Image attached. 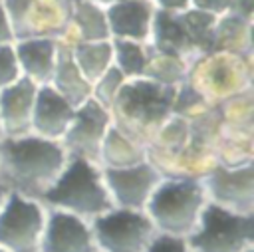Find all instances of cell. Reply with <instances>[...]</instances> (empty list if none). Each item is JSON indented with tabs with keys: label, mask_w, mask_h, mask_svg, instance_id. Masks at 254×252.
Here are the masks:
<instances>
[{
	"label": "cell",
	"mask_w": 254,
	"mask_h": 252,
	"mask_svg": "<svg viewBox=\"0 0 254 252\" xmlns=\"http://www.w3.org/2000/svg\"><path fill=\"white\" fill-rule=\"evenodd\" d=\"M46 228V206L8 192L0 206V248L6 252H40Z\"/></svg>",
	"instance_id": "obj_8"
},
{
	"label": "cell",
	"mask_w": 254,
	"mask_h": 252,
	"mask_svg": "<svg viewBox=\"0 0 254 252\" xmlns=\"http://www.w3.org/2000/svg\"><path fill=\"white\" fill-rule=\"evenodd\" d=\"M228 14L254 22V0H230Z\"/></svg>",
	"instance_id": "obj_32"
},
{
	"label": "cell",
	"mask_w": 254,
	"mask_h": 252,
	"mask_svg": "<svg viewBox=\"0 0 254 252\" xmlns=\"http://www.w3.org/2000/svg\"><path fill=\"white\" fill-rule=\"evenodd\" d=\"M147 161L145 147L133 137L117 129L113 123L107 129L101 149H99V167L101 169H123Z\"/></svg>",
	"instance_id": "obj_22"
},
{
	"label": "cell",
	"mask_w": 254,
	"mask_h": 252,
	"mask_svg": "<svg viewBox=\"0 0 254 252\" xmlns=\"http://www.w3.org/2000/svg\"><path fill=\"white\" fill-rule=\"evenodd\" d=\"M230 0H190V8H196L200 12L212 14V16H222L228 12Z\"/></svg>",
	"instance_id": "obj_31"
},
{
	"label": "cell",
	"mask_w": 254,
	"mask_h": 252,
	"mask_svg": "<svg viewBox=\"0 0 254 252\" xmlns=\"http://www.w3.org/2000/svg\"><path fill=\"white\" fill-rule=\"evenodd\" d=\"M111 127V113L93 97L75 107L69 127L62 137V147L67 157L87 159L99 165V149L107 129Z\"/></svg>",
	"instance_id": "obj_10"
},
{
	"label": "cell",
	"mask_w": 254,
	"mask_h": 252,
	"mask_svg": "<svg viewBox=\"0 0 254 252\" xmlns=\"http://www.w3.org/2000/svg\"><path fill=\"white\" fill-rule=\"evenodd\" d=\"M149 46L157 52H165L185 60L189 65L202 56L185 20V12H163L155 10Z\"/></svg>",
	"instance_id": "obj_13"
},
{
	"label": "cell",
	"mask_w": 254,
	"mask_h": 252,
	"mask_svg": "<svg viewBox=\"0 0 254 252\" xmlns=\"http://www.w3.org/2000/svg\"><path fill=\"white\" fill-rule=\"evenodd\" d=\"M151 4L163 12H185L190 8V0H151Z\"/></svg>",
	"instance_id": "obj_33"
},
{
	"label": "cell",
	"mask_w": 254,
	"mask_h": 252,
	"mask_svg": "<svg viewBox=\"0 0 254 252\" xmlns=\"http://www.w3.org/2000/svg\"><path fill=\"white\" fill-rule=\"evenodd\" d=\"M103 183L107 187L113 206L143 210L151 192L163 179V175L149 163H137L123 169H101Z\"/></svg>",
	"instance_id": "obj_11"
},
{
	"label": "cell",
	"mask_w": 254,
	"mask_h": 252,
	"mask_svg": "<svg viewBox=\"0 0 254 252\" xmlns=\"http://www.w3.org/2000/svg\"><path fill=\"white\" fill-rule=\"evenodd\" d=\"M113 46V65L127 77H143L147 60H149V44L133 42V40H111Z\"/></svg>",
	"instance_id": "obj_26"
},
{
	"label": "cell",
	"mask_w": 254,
	"mask_h": 252,
	"mask_svg": "<svg viewBox=\"0 0 254 252\" xmlns=\"http://www.w3.org/2000/svg\"><path fill=\"white\" fill-rule=\"evenodd\" d=\"M125 81H127V77L115 65H111L97 81H93V85H91V97L97 103H101L103 107L109 109L111 103H113V99L117 97V93H119V89L123 87Z\"/></svg>",
	"instance_id": "obj_28"
},
{
	"label": "cell",
	"mask_w": 254,
	"mask_h": 252,
	"mask_svg": "<svg viewBox=\"0 0 254 252\" xmlns=\"http://www.w3.org/2000/svg\"><path fill=\"white\" fill-rule=\"evenodd\" d=\"M40 252H99L91 224L75 214L46 208V228Z\"/></svg>",
	"instance_id": "obj_12"
},
{
	"label": "cell",
	"mask_w": 254,
	"mask_h": 252,
	"mask_svg": "<svg viewBox=\"0 0 254 252\" xmlns=\"http://www.w3.org/2000/svg\"><path fill=\"white\" fill-rule=\"evenodd\" d=\"M71 58L81 71V75L93 85L111 65H113V46L111 40L101 42H67Z\"/></svg>",
	"instance_id": "obj_23"
},
{
	"label": "cell",
	"mask_w": 254,
	"mask_h": 252,
	"mask_svg": "<svg viewBox=\"0 0 254 252\" xmlns=\"http://www.w3.org/2000/svg\"><path fill=\"white\" fill-rule=\"evenodd\" d=\"M71 4L73 0H32L16 40H24V38L64 40L69 24Z\"/></svg>",
	"instance_id": "obj_16"
},
{
	"label": "cell",
	"mask_w": 254,
	"mask_h": 252,
	"mask_svg": "<svg viewBox=\"0 0 254 252\" xmlns=\"http://www.w3.org/2000/svg\"><path fill=\"white\" fill-rule=\"evenodd\" d=\"M210 107L212 103H208L204 95H200L189 81H183L181 85H177L175 101H173V115H179L183 119H192Z\"/></svg>",
	"instance_id": "obj_27"
},
{
	"label": "cell",
	"mask_w": 254,
	"mask_h": 252,
	"mask_svg": "<svg viewBox=\"0 0 254 252\" xmlns=\"http://www.w3.org/2000/svg\"><path fill=\"white\" fill-rule=\"evenodd\" d=\"M175 91L147 77L127 79L109 107L111 123L145 147L173 115Z\"/></svg>",
	"instance_id": "obj_2"
},
{
	"label": "cell",
	"mask_w": 254,
	"mask_h": 252,
	"mask_svg": "<svg viewBox=\"0 0 254 252\" xmlns=\"http://www.w3.org/2000/svg\"><path fill=\"white\" fill-rule=\"evenodd\" d=\"M67 153L60 141L34 133L0 141V187L40 200L62 173Z\"/></svg>",
	"instance_id": "obj_1"
},
{
	"label": "cell",
	"mask_w": 254,
	"mask_h": 252,
	"mask_svg": "<svg viewBox=\"0 0 254 252\" xmlns=\"http://www.w3.org/2000/svg\"><path fill=\"white\" fill-rule=\"evenodd\" d=\"M22 77L14 42L12 44H0V89L12 85Z\"/></svg>",
	"instance_id": "obj_29"
},
{
	"label": "cell",
	"mask_w": 254,
	"mask_h": 252,
	"mask_svg": "<svg viewBox=\"0 0 254 252\" xmlns=\"http://www.w3.org/2000/svg\"><path fill=\"white\" fill-rule=\"evenodd\" d=\"M50 85L62 97H65L73 107L81 105L83 101H87L91 97V83L77 69V65L71 58L69 44L65 40H60L58 62H56V69H54Z\"/></svg>",
	"instance_id": "obj_20"
},
{
	"label": "cell",
	"mask_w": 254,
	"mask_h": 252,
	"mask_svg": "<svg viewBox=\"0 0 254 252\" xmlns=\"http://www.w3.org/2000/svg\"><path fill=\"white\" fill-rule=\"evenodd\" d=\"M206 200L240 214H254V163L242 167L214 165L200 177Z\"/></svg>",
	"instance_id": "obj_9"
},
{
	"label": "cell",
	"mask_w": 254,
	"mask_h": 252,
	"mask_svg": "<svg viewBox=\"0 0 254 252\" xmlns=\"http://www.w3.org/2000/svg\"><path fill=\"white\" fill-rule=\"evenodd\" d=\"M111 40H133L149 44L155 6L151 0H123L105 8Z\"/></svg>",
	"instance_id": "obj_15"
},
{
	"label": "cell",
	"mask_w": 254,
	"mask_h": 252,
	"mask_svg": "<svg viewBox=\"0 0 254 252\" xmlns=\"http://www.w3.org/2000/svg\"><path fill=\"white\" fill-rule=\"evenodd\" d=\"M65 42H101L111 40L105 8L93 0H73Z\"/></svg>",
	"instance_id": "obj_19"
},
{
	"label": "cell",
	"mask_w": 254,
	"mask_h": 252,
	"mask_svg": "<svg viewBox=\"0 0 254 252\" xmlns=\"http://www.w3.org/2000/svg\"><path fill=\"white\" fill-rule=\"evenodd\" d=\"M248 252H254V248H252V250H248Z\"/></svg>",
	"instance_id": "obj_38"
},
{
	"label": "cell",
	"mask_w": 254,
	"mask_h": 252,
	"mask_svg": "<svg viewBox=\"0 0 254 252\" xmlns=\"http://www.w3.org/2000/svg\"><path fill=\"white\" fill-rule=\"evenodd\" d=\"M220 113V129L228 133H254V89L214 103Z\"/></svg>",
	"instance_id": "obj_24"
},
{
	"label": "cell",
	"mask_w": 254,
	"mask_h": 252,
	"mask_svg": "<svg viewBox=\"0 0 254 252\" xmlns=\"http://www.w3.org/2000/svg\"><path fill=\"white\" fill-rule=\"evenodd\" d=\"M206 202L200 179L163 177L143 210L151 218L157 234L187 238L196 228Z\"/></svg>",
	"instance_id": "obj_4"
},
{
	"label": "cell",
	"mask_w": 254,
	"mask_h": 252,
	"mask_svg": "<svg viewBox=\"0 0 254 252\" xmlns=\"http://www.w3.org/2000/svg\"><path fill=\"white\" fill-rule=\"evenodd\" d=\"M145 252H190L187 238L169 236V234H157L151 244L145 248Z\"/></svg>",
	"instance_id": "obj_30"
},
{
	"label": "cell",
	"mask_w": 254,
	"mask_h": 252,
	"mask_svg": "<svg viewBox=\"0 0 254 252\" xmlns=\"http://www.w3.org/2000/svg\"><path fill=\"white\" fill-rule=\"evenodd\" d=\"M187 244L190 252H248L254 248V214L206 202Z\"/></svg>",
	"instance_id": "obj_6"
},
{
	"label": "cell",
	"mask_w": 254,
	"mask_h": 252,
	"mask_svg": "<svg viewBox=\"0 0 254 252\" xmlns=\"http://www.w3.org/2000/svg\"><path fill=\"white\" fill-rule=\"evenodd\" d=\"M40 202L46 208L64 210L85 220H93L113 206L101 167L79 157H67L62 173L44 192Z\"/></svg>",
	"instance_id": "obj_3"
},
{
	"label": "cell",
	"mask_w": 254,
	"mask_h": 252,
	"mask_svg": "<svg viewBox=\"0 0 254 252\" xmlns=\"http://www.w3.org/2000/svg\"><path fill=\"white\" fill-rule=\"evenodd\" d=\"M0 252H6V250H2V248H0Z\"/></svg>",
	"instance_id": "obj_39"
},
{
	"label": "cell",
	"mask_w": 254,
	"mask_h": 252,
	"mask_svg": "<svg viewBox=\"0 0 254 252\" xmlns=\"http://www.w3.org/2000/svg\"><path fill=\"white\" fill-rule=\"evenodd\" d=\"M14 42V32L10 26V20L4 12V6L0 2V44H12Z\"/></svg>",
	"instance_id": "obj_34"
},
{
	"label": "cell",
	"mask_w": 254,
	"mask_h": 252,
	"mask_svg": "<svg viewBox=\"0 0 254 252\" xmlns=\"http://www.w3.org/2000/svg\"><path fill=\"white\" fill-rule=\"evenodd\" d=\"M254 58L212 50L198 56L189 65L187 81L208 103H220L236 93L254 89Z\"/></svg>",
	"instance_id": "obj_5"
},
{
	"label": "cell",
	"mask_w": 254,
	"mask_h": 252,
	"mask_svg": "<svg viewBox=\"0 0 254 252\" xmlns=\"http://www.w3.org/2000/svg\"><path fill=\"white\" fill-rule=\"evenodd\" d=\"M187 75H189V63L185 60L165 52H157L149 46V60H147L143 77L153 79L161 85L177 87L183 81H187Z\"/></svg>",
	"instance_id": "obj_25"
},
{
	"label": "cell",
	"mask_w": 254,
	"mask_h": 252,
	"mask_svg": "<svg viewBox=\"0 0 254 252\" xmlns=\"http://www.w3.org/2000/svg\"><path fill=\"white\" fill-rule=\"evenodd\" d=\"M38 85L20 77L12 85L0 89V123L4 137L28 135L32 127V109Z\"/></svg>",
	"instance_id": "obj_17"
},
{
	"label": "cell",
	"mask_w": 254,
	"mask_h": 252,
	"mask_svg": "<svg viewBox=\"0 0 254 252\" xmlns=\"http://www.w3.org/2000/svg\"><path fill=\"white\" fill-rule=\"evenodd\" d=\"M4 139V129H2V123H0V141Z\"/></svg>",
	"instance_id": "obj_37"
},
{
	"label": "cell",
	"mask_w": 254,
	"mask_h": 252,
	"mask_svg": "<svg viewBox=\"0 0 254 252\" xmlns=\"http://www.w3.org/2000/svg\"><path fill=\"white\" fill-rule=\"evenodd\" d=\"M6 194H8V190L4 189V187H0V206L4 204V200H6Z\"/></svg>",
	"instance_id": "obj_36"
},
{
	"label": "cell",
	"mask_w": 254,
	"mask_h": 252,
	"mask_svg": "<svg viewBox=\"0 0 254 252\" xmlns=\"http://www.w3.org/2000/svg\"><path fill=\"white\" fill-rule=\"evenodd\" d=\"M252 30H254L252 20L238 18L228 12L218 16L214 24V50L230 52L242 58H254Z\"/></svg>",
	"instance_id": "obj_21"
},
{
	"label": "cell",
	"mask_w": 254,
	"mask_h": 252,
	"mask_svg": "<svg viewBox=\"0 0 254 252\" xmlns=\"http://www.w3.org/2000/svg\"><path fill=\"white\" fill-rule=\"evenodd\" d=\"M95 4H99V6H103V8H107V6H111V4H115V2H123V0H93Z\"/></svg>",
	"instance_id": "obj_35"
},
{
	"label": "cell",
	"mask_w": 254,
	"mask_h": 252,
	"mask_svg": "<svg viewBox=\"0 0 254 252\" xmlns=\"http://www.w3.org/2000/svg\"><path fill=\"white\" fill-rule=\"evenodd\" d=\"M18 65L22 71V77L30 79L32 83L50 85L56 62H58V50L60 40L54 38H24L14 42Z\"/></svg>",
	"instance_id": "obj_18"
},
{
	"label": "cell",
	"mask_w": 254,
	"mask_h": 252,
	"mask_svg": "<svg viewBox=\"0 0 254 252\" xmlns=\"http://www.w3.org/2000/svg\"><path fill=\"white\" fill-rule=\"evenodd\" d=\"M99 252H145L157 230L145 210L111 206L89 220Z\"/></svg>",
	"instance_id": "obj_7"
},
{
	"label": "cell",
	"mask_w": 254,
	"mask_h": 252,
	"mask_svg": "<svg viewBox=\"0 0 254 252\" xmlns=\"http://www.w3.org/2000/svg\"><path fill=\"white\" fill-rule=\"evenodd\" d=\"M73 111L75 107L52 85H40L34 99L30 133L50 141H62L65 129L71 123Z\"/></svg>",
	"instance_id": "obj_14"
}]
</instances>
